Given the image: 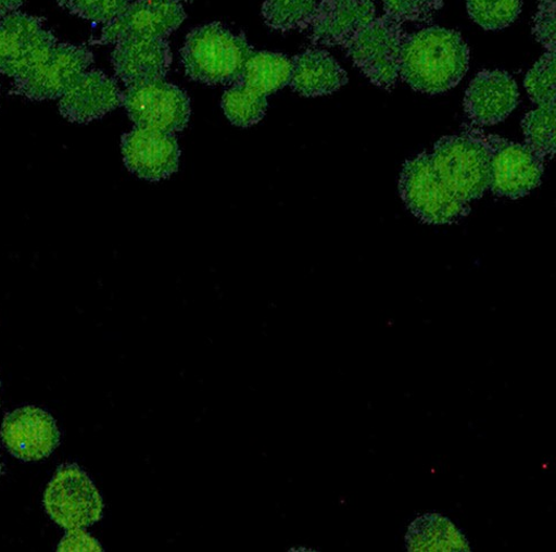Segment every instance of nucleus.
<instances>
[{"instance_id": "obj_1", "label": "nucleus", "mask_w": 556, "mask_h": 552, "mask_svg": "<svg viewBox=\"0 0 556 552\" xmlns=\"http://www.w3.org/2000/svg\"><path fill=\"white\" fill-rule=\"evenodd\" d=\"M470 49L455 30L431 27L407 34L400 77L414 91L440 95L452 90L469 71Z\"/></svg>"}, {"instance_id": "obj_2", "label": "nucleus", "mask_w": 556, "mask_h": 552, "mask_svg": "<svg viewBox=\"0 0 556 552\" xmlns=\"http://www.w3.org/2000/svg\"><path fill=\"white\" fill-rule=\"evenodd\" d=\"M254 52L247 36L213 22L189 33L181 50L186 74L207 85H230Z\"/></svg>"}, {"instance_id": "obj_3", "label": "nucleus", "mask_w": 556, "mask_h": 552, "mask_svg": "<svg viewBox=\"0 0 556 552\" xmlns=\"http://www.w3.org/2000/svg\"><path fill=\"white\" fill-rule=\"evenodd\" d=\"M439 178L466 203L479 200L491 184L488 136L470 128L442 138L430 153Z\"/></svg>"}, {"instance_id": "obj_4", "label": "nucleus", "mask_w": 556, "mask_h": 552, "mask_svg": "<svg viewBox=\"0 0 556 552\" xmlns=\"http://www.w3.org/2000/svg\"><path fill=\"white\" fill-rule=\"evenodd\" d=\"M406 36L403 25L384 14L355 33L343 49L374 85L392 90L400 77Z\"/></svg>"}, {"instance_id": "obj_5", "label": "nucleus", "mask_w": 556, "mask_h": 552, "mask_svg": "<svg viewBox=\"0 0 556 552\" xmlns=\"http://www.w3.org/2000/svg\"><path fill=\"white\" fill-rule=\"evenodd\" d=\"M399 187L407 208L427 224H455L470 213L469 203L439 178L428 152L405 164Z\"/></svg>"}, {"instance_id": "obj_6", "label": "nucleus", "mask_w": 556, "mask_h": 552, "mask_svg": "<svg viewBox=\"0 0 556 552\" xmlns=\"http://www.w3.org/2000/svg\"><path fill=\"white\" fill-rule=\"evenodd\" d=\"M58 42L40 17L20 11L0 15V75L10 77L12 84L25 79Z\"/></svg>"}, {"instance_id": "obj_7", "label": "nucleus", "mask_w": 556, "mask_h": 552, "mask_svg": "<svg viewBox=\"0 0 556 552\" xmlns=\"http://www.w3.org/2000/svg\"><path fill=\"white\" fill-rule=\"evenodd\" d=\"M43 506L49 516L70 531L98 523L103 501L96 485L77 465H62L48 485Z\"/></svg>"}, {"instance_id": "obj_8", "label": "nucleus", "mask_w": 556, "mask_h": 552, "mask_svg": "<svg viewBox=\"0 0 556 552\" xmlns=\"http://www.w3.org/2000/svg\"><path fill=\"white\" fill-rule=\"evenodd\" d=\"M122 104L138 127L175 134L191 115L190 99L181 88L162 80L126 86Z\"/></svg>"}, {"instance_id": "obj_9", "label": "nucleus", "mask_w": 556, "mask_h": 552, "mask_svg": "<svg viewBox=\"0 0 556 552\" xmlns=\"http://www.w3.org/2000/svg\"><path fill=\"white\" fill-rule=\"evenodd\" d=\"M93 62L87 48L59 41L30 75L13 84V92L31 101L60 99Z\"/></svg>"}, {"instance_id": "obj_10", "label": "nucleus", "mask_w": 556, "mask_h": 552, "mask_svg": "<svg viewBox=\"0 0 556 552\" xmlns=\"http://www.w3.org/2000/svg\"><path fill=\"white\" fill-rule=\"evenodd\" d=\"M187 14L180 3L170 0H131L113 22L103 26L94 46H116L132 37L168 38L179 28Z\"/></svg>"}, {"instance_id": "obj_11", "label": "nucleus", "mask_w": 556, "mask_h": 552, "mask_svg": "<svg viewBox=\"0 0 556 552\" xmlns=\"http://www.w3.org/2000/svg\"><path fill=\"white\" fill-rule=\"evenodd\" d=\"M491 147V189L500 197L517 200L536 189L543 178L544 161L528 146L488 136Z\"/></svg>"}, {"instance_id": "obj_12", "label": "nucleus", "mask_w": 556, "mask_h": 552, "mask_svg": "<svg viewBox=\"0 0 556 552\" xmlns=\"http://www.w3.org/2000/svg\"><path fill=\"white\" fill-rule=\"evenodd\" d=\"M122 150L127 168L149 181L168 178L180 165L179 143L168 131L137 126L123 137Z\"/></svg>"}, {"instance_id": "obj_13", "label": "nucleus", "mask_w": 556, "mask_h": 552, "mask_svg": "<svg viewBox=\"0 0 556 552\" xmlns=\"http://www.w3.org/2000/svg\"><path fill=\"white\" fill-rule=\"evenodd\" d=\"M2 439L13 456L30 462L50 456L59 447L61 435L50 413L25 406L5 415Z\"/></svg>"}, {"instance_id": "obj_14", "label": "nucleus", "mask_w": 556, "mask_h": 552, "mask_svg": "<svg viewBox=\"0 0 556 552\" xmlns=\"http://www.w3.org/2000/svg\"><path fill=\"white\" fill-rule=\"evenodd\" d=\"M517 81L506 72L483 71L467 88L464 108L478 126H492L506 120L519 103Z\"/></svg>"}, {"instance_id": "obj_15", "label": "nucleus", "mask_w": 556, "mask_h": 552, "mask_svg": "<svg viewBox=\"0 0 556 552\" xmlns=\"http://www.w3.org/2000/svg\"><path fill=\"white\" fill-rule=\"evenodd\" d=\"M114 47L111 62L126 86L162 80L170 70L173 57L166 38L132 37Z\"/></svg>"}, {"instance_id": "obj_16", "label": "nucleus", "mask_w": 556, "mask_h": 552, "mask_svg": "<svg viewBox=\"0 0 556 552\" xmlns=\"http://www.w3.org/2000/svg\"><path fill=\"white\" fill-rule=\"evenodd\" d=\"M61 115L72 123L102 118L122 104L117 83L97 70L85 71L59 99Z\"/></svg>"}, {"instance_id": "obj_17", "label": "nucleus", "mask_w": 556, "mask_h": 552, "mask_svg": "<svg viewBox=\"0 0 556 552\" xmlns=\"http://www.w3.org/2000/svg\"><path fill=\"white\" fill-rule=\"evenodd\" d=\"M375 16V0H320L307 28L309 40L318 47L343 48Z\"/></svg>"}, {"instance_id": "obj_18", "label": "nucleus", "mask_w": 556, "mask_h": 552, "mask_svg": "<svg viewBox=\"0 0 556 552\" xmlns=\"http://www.w3.org/2000/svg\"><path fill=\"white\" fill-rule=\"evenodd\" d=\"M348 75L327 51L308 49L292 60L288 85L303 97L331 95L348 84Z\"/></svg>"}, {"instance_id": "obj_19", "label": "nucleus", "mask_w": 556, "mask_h": 552, "mask_svg": "<svg viewBox=\"0 0 556 552\" xmlns=\"http://www.w3.org/2000/svg\"><path fill=\"white\" fill-rule=\"evenodd\" d=\"M406 548L412 552L471 551L469 539L448 517L428 513L417 517L408 527Z\"/></svg>"}, {"instance_id": "obj_20", "label": "nucleus", "mask_w": 556, "mask_h": 552, "mask_svg": "<svg viewBox=\"0 0 556 552\" xmlns=\"http://www.w3.org/2000/svg\"><path fill=\"white\" fill-rule=\"evenodd\" d=\"M291 72L292 60L286 55L254 51L233 83L255 96L268 99L288 85Z\"/></svg>"}, {"instance_id": "obj_21", "label": "nucleus", "mask_w": 556, "mask_h": 552, "mask_svg": "<svg viewBox=\"0 0 556 552\" xmlns=\"http://www.w3.org/2000/svg\"><path fill=\"white\" fill-rule=\"evenodd\" d=\"M320 0H266L262 14L266 26L287 33L307 29Z\"/></svg>"}, {"instance_id": "obj_22", "label": "nucleus", "mask_w": 556, "mask_h": 552, "mask_svg": "<svg viewBox=\"0 0 556 552\" xmlns=\"http://www.w3.org/2000/svg\"><path fill=\"white\" fill-rule=\"evenodd\" d=\"M555 104L539 105L522 122L527 146L545 162L555 154Z\"/></svg>"}, {"instance_id": "obj_23", "label": "nucleus", "mask_w": 556, "mask_h": 552, "mask_svg": "<svg viewBox=\"0 0 556 552\" xmlns=\"http://www.w3.org/2000/svg\"><path fill=\"white\" fill-rule=\"evenodd\" d=\"M222 108L228 120L239 127H250L264 117L268 99L255 96L236 83H231L222 98Z\"/></svg>"}, {"instance_id": "obj_24", "label": "nucleus", "mask_w": 556, "mask_h": 552, "mask_svg": "<svg viewBox=\"0 0 556 552\" xmlns=\"http://www.w3.org/2000/svg\"><path fill=\"white\" fill-rule=\"evenodd\" d=\"M467 12L485 30H502L514 24L523 0H466Z\"/></svg>"}, {"instance_id": "obj_25", "label": "nucleus", "mask_w": 556, "mask_h": 552, "mask_svg": "<svg viewBox=\"0 0 556 552\" xmlns=\"http://www.w3.org/2000/svg\"><path fill=\"white\" fill-rule=\"evenodd\" d=\"M556 55L546 52L528 72L525 86L531 101L538 105L556 102Z\"/></svg>"}, {"instance_id": "obj_26", "label": "nucleus", "mask_w": 556, "mask_h": 552, "mask_svg": "<svg viewBox=\"0 0 556 552\" xmlns=\"http://www.w3.org/2000/svg\"><path fill=\"white\" fill-rule=\"evenodd\" d=\"M58 4L93 24L106 26L119 16L131 0H56Z\"/></svg>"}, {"instance_id": "obj_27", "label": "nucleus", "mask_w": 556, "mask_h": 552, "mask_svg": "<svg viewBox=\"0 0 556 552\" xmlns=\"http://www.w3.org/2000/svg\"><path fill=\"white\" fill-rule=\"evenodd\" d=\"M386 15L399 24H428L443 7V0H381Z\"/></svg>"}, {"instance_id": "obj_28", "label": "nucleus", "mask_w": 556, "mask_h": 552, "mask_svg": "<svg viewBox=\"0 0 556 552\" xmlns=\"http://www.w3.org/2000/svg\"><path fill=\"white\" fill-rule=\"evenodd\" d=\"M556 3L540 4L539 11L533 17V36L536 37L546 52L555 53L556 50Z\"/></svg>"}, {"instance_id": "obj_29", "label": "nucleus", "mask_w": 556, "mask_h": 552, "mask_svg": "<svg viewBox=\"0 0 556 552\" xmlns=\"http://www.w3.org/2000/svg\"><path fill=\"white\" fill-rule=\"evenodd\" d=\"M58 552L103 551L102 545L84 528L70 529L56 548Z\"/></svg>"}, {"instance_id": "obj_30", "label": "nucleus", "mask_w": 556, "mask_h": 552, "mask_svg": "<svg viewBox=\"0 0 556 552\" xmlns=\"http://www.w3.org/2000/svg\"><path fill=\"white\" fill-rule=\"evenodd\" d=\"M25 2L26 0H0V15L18 11Z\"/></svg>"}, {"instance_id": "obj_31", "label": "nucleus", "mask_w": 556, "mask_h": 552, "mask_svg": "<svg viewBox=\"0 0 556 552\" xmlns=\"http://www.w3.org/2000/svg\"><path fill=\"white\" fill-rule=\"evenodd\" d=\"M540 4H552L555 3L556 0H538Z\"/></svg>"}, {"instance_id": "obj_32", "label": "nucleus", "mask_w": 556, "mask_h": 552, "mask_svg": "<svg viewBox=\"0 0 556 552\" xmlns=\"http://www.w3.org/2000/svg\"><path fill=\"white\" fill-rule=\"evenodd\" d=\"M170 2H175V3H188V2H191V0H170Z\"/></svg>"}, {"instance_id": "obj_33", "label": "nucleus", "mask_w": 556, "mask_h": 552, "mask_svg": "<svg viewBox=\"0 0 556 552\" xmlns=\"http://www.w3.org/2000/svg\"><path fill=\"white\" fill-rule=\"evenodd\" d=\"M2 471H3V465H2V460H0V474H2Z\"/></svg>"}]
</instances>
